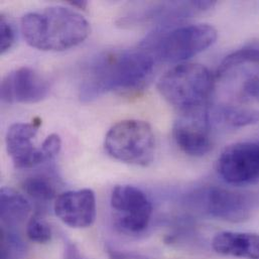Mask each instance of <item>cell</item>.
I'll list each match as a JSON object with an SVG mask.
<instances>
[{
	"label": "cell",
	"instance_id": "cell-1",
	"mask_svg": "<svg viewBox=\"0 0 259 259\" xmlns=\"http://www.w3.org/2000/svg\"><path fill=\"white\" fill-rule=\"evenodd\" d=\"M155 58L146 50H116L98 55L85 71L80 97L90 101L108 93H135L152 81Z\"/></svg>",
	"mask_w": 259,
	"mask_h": 259
},
{
	"label": "cell",
	"instance_id": "cell-2",
	"mask_svg": "<svg viewBox=\"0 0 259 259\" xmlns=\"http://www.w3.org/2000/svg\"><path fill=\"white\" fill-rule=\"evenodd\" d=\"M21 32L31 48L45 52H63L82 44L89 36L91 26L77 11L63 6H51L23 15Z\"/></svg>",
	"mask_w": 259,
	"mask_h": 259
},
{
	"label": "cell",
	"instance_id": "cell-3",
	"mask_svg": "<svg viewBox=\"0 0 259 259\" xmlns=\"http://www.w3.org/2000/svg\"><path fill=\"white\" fill-rule=\"evenodd\" d=\"M216 79L210 70L197 63H182L169 69L159 79L160 95L182 112L205 106Z\"/></svg>",
	"mask_w": 259,
	"mask_h": 259
},
{
	"label": "cell",
	"instance_id": "cell-4",
	"mask_svg": "<svg viewBox=\"0 0 259 259\" xmlns=\"http://www.w3.org/2000/svg\"><path fill=\"white\" fill-rule=\"evenodd\" d=\"M104 147L110 156L119 161L147 166L154 159L155 137L147 122L128 119L114 124L109 130Z\"/></svg>",
	"mask_w": 259,
	"mask_h": 259
},
{
	"label": "cell",
	"instance_id": "cell-5",
	"mask_svg": "<svg viewBox=\"0 0 259 259\" xmlns=\"http://www.w3.org/2000/svg\"><path fill=\"white\" fill-rule=\"evenodd\" d=\"M217 37V29L211 24L179 26L158 38L155 44V55L162 62L182 64L210 48Z\"/></svg>",
	"mask_w": 259,
	"mask_h": 259
},
{
	"label": "cell",
	"instance_id": "cell-6",
	"mask_svg": "<svg viewBox=\"0 0 259 259\" xmlns=\"http://www.w3.org/2000/svg\"><path fill=\"white\" fill-rule=\"evenodd\" d=\"M217 171L233 186L259 182V141L236 142L225 147L217 159Z\"/></svg>",
	"mask_w": 259,
	"mask_h": 259
},
{
	"label": "cell",
	"instance_id": "cell-7",
	"mask_svg": "<svg viewBox=\"0 0 259 259\" xmlns=\"http://www.w3.org/2000/svg\"><path fill=\"white\" fill-rule=\"evenodd\" d=\"M110 202L115 211L116 224L122 230L138 233L149 225L152 204L140 189L130 185L116 186Z\"/></svg>",
	"mask_w": 259,
	"mask_h": 259
},
{
	"label": "cell",
	"instance_id": "cell-8",
	"mask_svg": "<svg viewBox=\"0 0 259 259\" xmlns=\"http://www.w3.org/2000/svg\"><path fill=\"white\" fill-rule=\"evenodd\" d=\"M210 114L200 107L182 112L172 128V136L182 151L191 156H204L212 149Z\"/></svg>",
	"mask_w": 259,
	"mask_h": 259
},
{
	"label": "cell",
	"instance_id": "cell-9",
	"mask_svg": "<svg viewBox=\"0 0 259 259\" xmlns=\"http://www.w3.org/2000/svg\"><path fill=\"white\" fill-rule=\"evenodd\" d=\"M49 92L48 80L29 67L10 72L1 82V99L6 103H37L44 100Z\"/></svg>",
	"mask_w": 259,
	"mask_h": 259
},
{
	"label": "cell",
	"instance_id": "cell-10",
	"mask_svg": "<svg viewBox=\"0 0 259 259\" xmlns=\"http://www.w3.org/2000/svg\"><path fill=\"white\" fill-rule=\"evenodd\" d=\"M204 202L211 216L232 223L249 219L256 205L254 198L249 194L218 187L206 191Z\"/></svg>",
	"mask_w": 259,
	"mask_h": 259
},
{
	"label": "cell",
	"instance_id": "cell-11",
	"mask_svg": "<svg viewBox=\"0 0 259 259\" xmlns=\"http://www.w3.org/2000/svg\"><path fill=\"white\" fill-rule=\"evenodd\" d=\"M57 217L72 228H87L96 219V197L90 189L68 191L57 197L55 206Z\"/></svg>",
	"mask_w": 259,
	"mask_h": 259
},
{
	"label": "cell",
	"instance_id": "cell-12",
	"mask_svg": "<svg viewBox=\"0 0 259 259\" xmlns=\"http://www.w3.org/2000/svg\"><path fill=\"white\" fill-rule=\"evenodd\" d=\"M38 131V124L15 123L6 133L5 144L8 155L16 168L27 169L47 162L41 147H35L33 139Z\"/></svg>",
	"mask_w": 259,
	"mask_h": 259
},
{
	"label": "cell",
	"instance_id": "cell-13",
	"mask_svg": "<svg viewBox=\"0 0 259 259\" xmlns=\"http://www.w3.org/2000/svg\"><path fill=\"white\" fill-rule=\"evenodd\" d=\"M212 247L217 253L225 256L259 259V234L223 231L215 235Z\"/></svg>",
	"mask_w": 259,
	"mask_h": 259
},
{
	"label": "cell",
	"instance_id": "cell-14",
	"mask_svg": "<svg viewBox=\"0 0 259 259\" xmlns=\"http://www.w3.org/2000/svg\"><path fill=\"white\" fill-rule=\"evenodd\" d=\"M31 207L28 201L15 190L3 187L0 191V217L3 227L13 228L25 221Z\"/></svg>",
	"mask_w": 259,
	"mask_h": 259
},
{
	"label": "cell",
	"instance_id": "cell-15",
	"mask_svg": "<svg viewBox=\"0 0 259 259\" xmlns=\"http://www.w3.org/2000/svg\"><path fill=\"white\" fill-rule=\"evenodd\" d=\"M246 65H259V39L248 41L228 55L220 64L215 79L219 80Z\"/></svg>",
	"mask_w": 259,
	"mask_h": 259
},
{
	"label": "cell",
	"instance_id": "cell-16",
	"mask_svg": "<svg viewBox=\"0 0 259 259\" xmlns=\"http://www.w3.org/2000/svg\"><path fill=\"white\" fill-rule=\"evenodd\" d=\"M214 118L227 126L240 128L258 123L259 111L233 104H220L214 110Z\"/></svg>",
	"mask_w": 259,
	"mask_h": 259
},
{
	"label": "cell",
	"instance_id": "cell-17",
	"mask_svg": "<svg viewBox=\"0 0 259 259\" xmlns=\"http://www.w3.org/2000/svg\"><path fill=\"white\" fill-rule=\"evenodd\" d=\"M22 189L30 198L41 203L50 202L57 196V189L53 180L41 174L25 178L22 182Z\"/></svg>",
	"mask_w": 259,
	"mask_h": 259
},
{
	"label": "cell",
	"instance_id": "cell-18",
	"mask_svg": "<svg viewBox=\"0 0 259 259\" xmlns=\"http://www.w3.org/2000/svg\"><path fill=\"white\" fill-rule=\"evenodd\" d=\"M26 252V245L21 237L10 230L2 228L0 259H22Z\"/></svg>",
	"mask_w": 259,
	"mask_h": 259
},
{
	"label": "cell",
	"instance_id": "cell-19",
	"mask_svg": "<svg viewBox=\"0 0 259 259\" xmlns=\"http://www.w3.org/2000/svg\"><path fill=\"white\" fill-rule=\"evenodd\" d=\"M26 235L32 242L45 244L52 239V229L42 218L33 216L27 222Z\"/></svg>",
	"mask_w": 259,
	"mask_h": 259
},
{
	"label": "cell",
	"instance_id": "cell-20",
	"mask_svg": "<svg viewBox=\"0 0 259 259\" xmlns=\"http://www.w3.org/2000/svg\"><path fill=\"white\" fill-rule=\"evenodd\" d=\"M238 94L243 101L259 102V69L250 72L241 82Z\"/></svg>",
	"mask_w": 259,
	"mask_h": 259
},
{
	"label": "cell",
	"instance_id": "cell-21",
	"mask_svg": "<svg viewBox=\"0 0 259 259\" xmlns=\"http://www.w3.org/2000/svg\"><path fill=\"white\" fill-rule=\"evenodd\" d=\"M15 42V31L10 21L1 15L0 18V52L5 54Z\"/></svg>",
	"mask_w": 259,
	"mask_h": 259
},
{
	"label": "cell",
	"instance_id": "cell-22",
	"mask_svg": "<svg viewBox=\"0 0 259 259\" xmlns=\"http://www.w3.org/2000/svg\"><path fill=\"white\" fill-rule=\"evenodd\" d=\"M40 147H41V151L46 161L47 162L51 161L53 158H55L59 154L62 148L61 137L58 134L53 133L44 140Z\"/></svg>",
	"mask_w": 259,
	"mask_h": 259
},
{
	"label": "cell",
	"instance_id": "cell-23",
	"mask_svg": "<svg viewBox=\"0 0 259 259\" xmlns=\"http://www.w3.org/2000/svg\"><path fill=\"white\" fill-rule=\"evenodd\" d=\"M107 253L109 259H139L140 257L132 254V253H127V252H122V251H117L113 249L112 247L108 246L107 247Z\"/></svg>",
	"mask_w": 259,
	"mask_h": 259
},
{
	"label": "cell",
	"instance_id": "cell-24",
	"mask_svg": "<svg viewBox=\"0 0 259 259\" xmlns=\"http://www.w3.org/2000/svg\"><path fill=\"white\" fill-rule=\"evenodd\" d=\"M71 5H73L74 7H78L80 9H85L88 2L87 1H81V0H78V1H71L70 2Z\"/></svg>",
	"mask_w": 259,
	"mask_h": 259
},
{
	"label": "cell",
	"instance_id": "cell-25",
	"mask_svg": "<svg viewBox=\"0 0 259 259\" xmlns=\"http://www.w3.org/2000/svg\"><path fill=\"white\" fill-rule=\"evenodd\" d=\"M74 259H83V258H81V256H78V257H76V258H74Z\"/></svg>",
	"mask_w": 259,
	"mask_h": 259
}]
</instances>
